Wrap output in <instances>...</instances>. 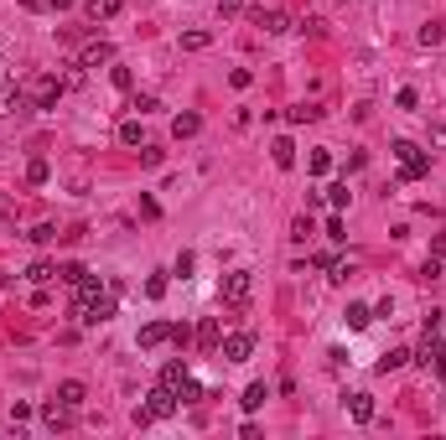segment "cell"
Masks as SVG:
<instances>
[{
	"instance_id": "cell-20",
	"label": "cell",
	"mask_w": 446,
	"mask_h": 440,
	"mask_svg": "<svg viewBox=\"0 0 446 440\" xmlns=\"http://www.w3.org/2000/svg\"><path fill=\"white\" fill-rule=\"evenodd\" d=\"M410 348H395V352H384V357H379V373H395V368H405V363H410Z\"/></svg>"
},
{
	"instance_id": "cell-34",
	"label": "cell",
	"mask_w": 446,
	"mask_h": 440,
	"mask_svg": "<svg viewBox=\"0 0 446 440\" xmlns=\"http://www.w3.org/2000/svg\"><path fill=\"white\" fill-rule=\"evenodd\" d=\"M146 296H151V301L166 296V275H151V280H146Z\"/></svg>"
},
{
	"instance_id": "cell-26",
	"label": "cell",
	"mask_w": 446,
	"mask_h": 440,
	"mask_svg": "<svg viewBox=\"0 0 446 440\" xmlns=\"http://www.w3.org/2000/svg\"><path fill=\"white\" fill-rule=\"evenodd\" d=\"M26 238H32V244H52V238H62V233H58V223H36Z\"/></svg>"
},
{
	"instance_id": "cell-25",
	"label": "cell",
	"mask_w": 446,
	"mask_h": 440,
	"mask_svg": "<svg viewBox=\"0 0 446 440\" xmlns=\"http://www.w3.org/2000/svg\"><path fill=\"white\" fill-rule=\"evenodd\" d=\"M213 42V32H182V52H203Z\"/></svg>"
},
{
	"instance_id": "cell-44",
	"label": "cell",
	"mask_w": 446,
	"mask_h": 440,
	"mask_svg": "<svg viewBox=\"0 0 446 440\" xmlns=\"http://www.w3.org/2000/svg\"><path fill=\"white\" fill-rule=\"evenodd\" d=\"M431 259H446V233H441V238H431Z\"/></svg>"
},
{
	"instance_id": "cell-3",
	"label": "cell",
	"mask_w": 446,
	"mask_h": 440,
	"mask_svg": "<svg viewBox=\"0 0 446 440\" xmlns=\"http://www.w3.org/2000/svg\"><path fill=\"white\" fill-rule=\"evenodd\" d=\"M395 156H400V177L405 181H421L431 171V156L421 151V145H410V140H395Z\"/></svg>"
},
{
	"instance_id": "cell-27",
	"label": "cell",
	"mask_w": 446,
	"mask_h": 440,
	"mask_svg": "<svg viewBox=\"0 0 446 440\" xmlns=\"http://www.w3.org/2000/svg\"><path fill=\"white\" fill-rule=\"evenodd\" d=\"M306 119H322V104H296V109H291V125H306Z\"/></svg>"
},
{
	"instance_id": "cell-28",
	"label": "cell",
	"mask_w": 446,
	"mask_h": 440,
	"mask_svg": "<svg viewBox=\"0 0 446 440\" xmlns=\"http://www.w3.org/2000/svg\"><path fill=\"white\" fill-rule=\"evenodd\" d=\"M58 280L62 285H78V280H88V270L83 264H58Z\"/></svg>"
},
{
	"instance_id": "cell-41",
	"label": "cell",
	"mask_w": 446,
	"mask_h": 440,
	"mask_svg": "<svg viewBox=\"0 0 446 440\" xmlns=\"http://www.w3.org/2000/svg\"><path fill=\"white\" fill-rule=\"evenodd\" d=\"M172 342H177V348H187V342H192V331L182 326V322H172Z\"/></svg>"
},
{
	"instance_id": "cell-21",
	"label": "cell",
	"mask_w": 446,
	"mask_h": 440,
	"mask_svg": "<svg viewBox=\"0 0 446 440\" xmlns=\"http://www.w3.org/2000/svg\"><path fill=\"white\" fill-rule=\"evenodd\" d=\"M58 399H68V404H83V399H88V389H83L78 378H62V383H58Z\"/></svg>"
},
{
	"instance_id": "cell-5",
	"label": "cell",
	"mask_w": 446,
	"mask_h": 440,
	"mask_svg": "<svg viewBox=\"0 0 446 440\" xmlns=\"http://www.w3.org/2000/svg\"><path fill=\"white\" fill-rule=\"evenodd\" d=\"M42 425H47V430H73V425H78V404H68V399L52 394L42 404Z\"/></svg>"
},
{
	"instance_id": "cell-42",
	"label": "cell",
	"mask_w": 446,
	"mask_h": 440,
	"mask_svg": "<svg viewBox=\"0 0 446 440\" xmlns=\"http://www.w3.org/2000/svg\"><path fill=\"white\" fill-rule=\"evenodd\" d=\"M244 11V0H218V16H239Z\"/></svg>"
},
{
	"instance_id": "cell-36",
	"label": "cell",
	"mask_w": 446,
	"mask_h": 440,
	"mask_svg": "<svg viewBox=\"0 0 446 440\" xmlns=\"http://www.w3.org/2000/svg\"><path fill=\"white\" fill-rule=\"evenodd\" d=\"M229 83H234V88H249V83H255V73H249V68H234Z\"/></svg>"
},
{
	"instance_id": "cell-4",
	"label": "cell",
	"mask_w": 446,
	"mask_h": 440,
	"mask_svg": "<svg viewBox=\"0 0 446 440\" xmlns=\"http://www.w3.org/2000/svg\"><path fill=\"white\" fill-rule=\"evenodd\" d=\"M166 415H177V389H166V383H156L151 404H146V409H135V425H151V420H166Z\"/></svg>"
},
{
	"instance_id": "cell-33",
	"label": "cell",
	"mask_w": 446,
	"mask_h": 440,
	"mask_svg": "<svg viewBox=\"0 0 446 440\" xmlns=\"http://www.w3.org/2000/svg\"><path fill=\"white\" fill-rule=\"evenodd\" d=\"M327 202L343 212V207H348V186H343V181H332V186H327Z\"/></svg>"
},
{
	"instance_id": "cell-37",
	"label": "cell",
	"mask_w": 446,
	"mask_h": 440,
	"mask_svg": "<svg viewBox=\"0 0 446 440\" xmlns=\"http://www.w3.org/2000/svg\"><path fill=\"white\" fill-rule=\"evenodd\" d=\"M109 83H114V88H130L135 78H130V68H109Z\"/></svg>"
},
{
	"instance_id": "cell-16",
	"label": "cell",
	"mask_w": 446,
	"mask_h": 440,
	"mask_svg": "<svg viewBox=\"0 0 446 440\" xmlns=\"http://www.w3.org/2000/svg\"><path fill=\"white\" fill-rule=\"evenodd\" d=\"M198 130H203V114H192V109L172 119V135H177V140H192V135H198Z\"/></svg>"
},
{
	"instance_id": "cell-8",
	"label": "cell",
	"mask_w": 446,
	"mask_h": 440,
	"mask_svg": "<svg viewBox=\"0 0 446 440\" xmlns=\"http://www.w3.org/2000/svg\"><path fill=\"white\" fill-rule=\"evenodd\" d=\"M192 342H198V352H218V342H223V316H203V326L192 331Z\"/></svg>"
},
{
	"instance_id": "cell-12",
	"label": "cell",
	"mask_w": 446,
	"mask_h": 440,
	"mask_svg": "<svg viewBox=\"0 0 446 440\" xmlns=\"http://www.w3.org/2000/svg\"><path fill=\"white\" fill-rule=\"evenodd\" d=\"M249 21H255L259 26V32H285V11H265V6H259V11H249Z\"/></svg>"
},
{
	"instance_id": "cell-13",
	"label": "cell",
	"mask_w": 446,
	"mask_h": 440,
	"mask_svg": "<svg viewBox=\"0 0 446 440\" xmlns=\"http://www.w3.org/2000/svg\"><path fill=\"white\" fill-rule=\"evenodd\" d=\"M343 322L353 326V331H363L374 322V305H363V301H348V311H343Z\"/></svg>"
},
{
	"instance_id": "cell-46",
	"label": "cell",
	"mask_w": 446,
	"mask_h": 440,
	"mask_svg": "<svg viewBox=\"0 0 446 440\" xmlns=\"http://www.w3.org/2000/svg\"><path fill=\"white\" fill-rule=\"evenodd\" d=\"M21 6H32V11H36V6H47V0H21Z\"/></svg>"
},
{
	"instance_id": "cell-15",
	"label": "cell",
	"mask_w": 446,
	"mask_h": 440,
	"mask_svg": "<svg viewBox=\"0 0 446 440\" xmlns=\"http://www.w3.org/2000/svg\"><path fill=\"white\" fill-rule=\"evenodd\" d=\"M348 415L358 425H369L374 420V394H348Z\"/></svg>"
},
{
	"instance_id": "cell-45",
	"label": "cell",
	"mask_w": 446,
	"mask_h": 440,
	"mask_svg": "<svg viewBox=\"0 0 446 440\" xmlns=\"http://www.w3.org/2000/svg\"><path fill=\"white\" fill-rule=\"evenodd\" d=\"M47 6H52V11H68V6H78V0H47Z\"/></svg>"
},
{
	"instance_id": "cell-7",
	"label": "cell",
	"mask_w": 446,
	"mask_h": 440,
	"mask_svg": "<svg viewBox=\"0 0 446 440\" xmlns=\"http://www.w3.org/2000/svg\"><path fill=\"white\" fill-rule=\"evenodd\" d=\"M58 99H62V78L42 73V78L32 83V104H36V109H58Z\"/></svg>"
},
{
	"instance_id": "cell-9",
	"label": "cell",
	"mask_w": 446,
	"mask_h": 440,
	"mask_svg": "<svg viewBox=\"0 0 446 440\" xmlns=\"http://www.w3.org/2000/svg\"><path fill=\"white\" fill-rule=\"evenodd\" d=\"M120 11H125V0H83V16L88 21H114V16H120Z\"/></svg>"
},
{
	"instance_id": "cell-17",
	"label": "cell",
	"mask_w": 446,
	"mask_h": 440,
	"mask_svg": "<svg viewBox=\"0 0 446 440\" xmlns=\"http://www.w3.org/2000/svg\"><path fill=\"white\" fill-rule=\"evenodd\" d=\"M270 161H275V166H281V171H291V166H296V145H291V140H285V135H281V140H275V145H270Z\"/></svg>"
},
{
	"instance_id": "cell-38",
	"label": "cell",
	"mask_w": 446,
	"mask_h": 440,
	"mask_svg": "<svg viewBox=\"0 0 446 440\" xmlns=\"http://www.w3.org/2000/svg\"><path fill=\"white\" fill-rule=\"evenodd\" d=\"M301 32H311V36H322V32H327V21H322V16H306V21H301Z\"/></svg>"
},
{
	"instance_id": "cell-29",
	"label": "cell",
	"mask_w": 446,
	"mask_h": 440,
	"mask_svg": "<svg viewBox=\"0 0 446 440\" xmlns=\"http://www.w3.org/2000/svg\"><path fill=\"white\" fill-rule=\"evenodd\" d=\"M182 378H187V363H166L161 368V383H166V389H177Z\"/></svg>"
},
{
	"instance_id": "cell-30",
	"label": "cell",
	"mask_w": 446,
	"mask_h": 440,
	"mask_svg": "<svg viewBox=\"0 0 446 440\" xmlns=\"http://www.w3.org/2000/svg\"><path fill=\"white\" fill-rule=\"evenodd\" d=\"M120 140H125V145H146V135H140L135 119H125V125H120Z\"/></svg>"
},
{
	"instance_id": "cell-40",
	"label": "cell",
	"mask_w": 446,
	"mask_h": 440,
	"mask_svg": "<svg viewBox=\"0 0 446 440\" xmlns=\"http://www.w3.org/2000/svg\"><path fill=\"white\" fill-rule=\"evenodd\" d=\"M421 331H426V337H436V331H441V311H426V326Z\"/></svg>"
},
{
	"instance_id": "cell-18",
	"label": "cell",
	"mask_w": 446,
	"mask_h": 440,
	"mask_svg": "<svg viewBox=\"0 0 446 440\" xmlns=\"http://www.w3.org/2000/svg\"><path fill=\"white\" fill-rule=\"evenodd\" d=\"M21 109H26V93L16 83H6L0 88V114H21Z\"/></svg>"
},
{
	"instance_id": "cell-2",
	"label": "cell",
	"mask_w": 446,
	"mask_h": 440,
	"mask_svg": "<svg viewBox=\"0 0 446 440\" xmlns=\"http://www.w3.org/2000/svg\"><path fill=\"white\" fill-rule=\"evenodd\" d=\"M218 296H223V305H229V311L249 305V296H255V275H249V270H234V275H223Z\"/></svg>"
},
{
	"instance_id": "cell-31",
	"label": "cell",
	"mask_w": 446,
	"mask_h": 440,
	"mask_svg": "<svg viewBox=\"0 0 446 440\" xmlns=\"http://www.w3.org/2000/svg\"><path fill=\"white\" fill-rule=\"evenodd\" d=\"M47 177H52V166H47V161H32V166H26V181H32V186H42Z\"/></svg>"
},
{
	"instance_id": "cell-23",
	"label": "cell",
	"mask_w": 446,
	"mask_h": 440,
	"mask_svg": "<svg viewBox=\"0 0 446 440\" xmlns=\"http://www.w3.org/2000/svg\"><path fill=\"white\" fill-rule=\"evenodd\" d=\"M306 171H311V177H327V171H332V151H311L306 156Z\"/></svg>"
},
{
	"instance_id": "cell-24",
	"label": "cell",
	"mask_w": 446,
	"mask_h": 440,
	"mask_svg": "<svg viewBox=\"0 0 446 440\" xmlns=\"http://www.w3.org/2000/svg\"><path fill=\"white\" fill-rule=\"evenodd\" d=\"M52 275H58V264H47V259H36L32 270H26V280H32V285H47Z\"/></svg>"
},
{
	"instance_id": "cell-14",
	"label": "cell",
	"mask_w": 446,
	"mask_h": 440,
	"mask_svg": "<svg viewBox=\"0 0 446 440\" xmlns=\"http://www.w3.org/2000/svg\"><path fill=\"white\" fill-rule=\"evenodd\" d=\"M203 399H208V389H203V383L187 373V378L177 383V404H203Z\"/></svg>"
},
{
	"instance_id": "cell-19",
	"label": "cell",
	"mask_w": 446,
	"mask_h": 440,
	"mask_svg": "<svg viewBox=\"0 0 446 440\" xmlns=\"http://www.w3.org/2000/svg\"><path fill=\"white\" fill-rule=\"evenodd\" d=\"M265 399H270V389H265V383H249V389H244V399H239V404L249 409V415H255V409H265Z\"/></svg>"
},
{
	"instance_id": "cell-6",
	"label": "cell",
	"mask_w": 446,
	"mask_h": 440,
	"mask_svg": "<svg viewBox=\"0 0 446 440\" xmlns=\"http://www.w3.org/2000/svg\"><path fill=\"white\" fill-rule=\"evenodd\" d=\"M218 352H223V363H244V357L255 352V331H229V337L218 342Z\"/></svg>"
},
{
	"instance_id": "cell-11",
	"label": "cell",
	"mask_w": 446,
	"mask_h": 440,
	"mask_svg": "<svg viewBox=\"0 0 446 440\" xmlns=\"http://www.w3.org/2000/svg\"><path fill=\"white\" fill-rule=\"evenodd\" d=\"M99 62H114V47L109 42H88L78 52V68H99Z\"/></svg>"
},
{
	"instance_id": "cell-22",
	"label": "cell",
	"mask_w": 446,
	"mask_h": 440,
	"mask_svg": "<svg viewBox=\"0 0 446 440\" xmlns=\"http://www.w3.org/2000/svg\"><path fill=\"white\" fill-rule=\"evenodd\" d=\"M441 36H446V26L431 21V26H421V32H415V42H421V47H441Z\"/></svg>"
},
{
	"instance_id": "cell-39",
	"label": "cell",
	"mask_w": 446,
	"mask_h": 440,
	"mask_svg": "<svg viewBox=\"0 0 446 440\" xmlns=\"http://www.w3.org/2000/svg\"><path fill=\"white\" fill-rule=\"evenodd\" d=\"M192 264H198V259H192V254H187V249H182V254H177V275H182V280H187V275H192Z\"/></svg>"
},
{
	"instance_id": "cell-43",
	"label": "cell",
	"mask_w": 446,
	"mask_h": 440,
	"mask_svg": "<svg viewBox=\"0 0 446 440\" xmlns=\"http://www.w3.org/2000/svg\"><path fill=\"white\" fill-rule=\"evenodd\" d=\"M431 145H436V151H446V125H431Z\"/></svg>"
},
{
	"instance_id": "cell-47",
	"label": "cell",
	"mask_w": 446,
	"mask_h": 440,
	"mask_svg": "<svg viewBox=\"0 0 446 440\" xmlns=\"http://www.w3.org/2000/svg\"><path fill=\"white\" fill-rule=\"evenodd\" d=\"M0 68H6V62H0Z\"/></svg>"
},
{
	"instance_id": "cell-32",
	"label": "cell",
	"mask_w": 446,
	"mask_h": 440,
	"mask_svg": "<svg viewBox=\"0 0 446 440\" xmlns=\"http://www.w3.org/2000/svg\"><path fill=\"white\" fill-rule=\"evenodd\" d=\"M436 378H446V342H436V352H431V363H426Z\"/></svg>"
},
{
	"instance_id": "cell-10",
	"label": "cell",
	"mask_w": 446,
	"mask_h": 440,
	"mask_svg": "<svg viewBox=\"0 0 446 440\" xmlns=\"http://www.w3.org/2000/svg\"><path fill=\"white\" fill-rule=\"evenodd\" d=\"M166 342H172V322H146L140 326V348H166Z\"/></svg>"
},
{
	"instance_id": "cell-1",
	"label": "cell",
	"mask_w": 446,
	"mask_h": 440,
	"mask_svg": "<svg viewBox=\"0 0 446 440\" xmlns=\"http://www.w3.org/2000/svg\"><path fill=\"white\" fill-rule=\"evenodd\" d=\"M114 296H120V290H109V285L99 290V280H94V275H88V280H78V285H73L78 322H83V326H99V322H109V316H114Z\"/></svg>"
},
{
	"instance_id": "cell-35",
	"label": "cell",
	"mask_w": 446,
	"mask_h": 440,
	"mask_svg": "<svg viewBox=\"0 0 446 440\" xmlns=\"http://www.w3.org/2000/svg\"><path fill=\"white\" fill-rule=\"evenodd\" d=\"M395 104H400V109H415V104H421V93H415V88H400Z\"/></svg>"
}]
</instances>
